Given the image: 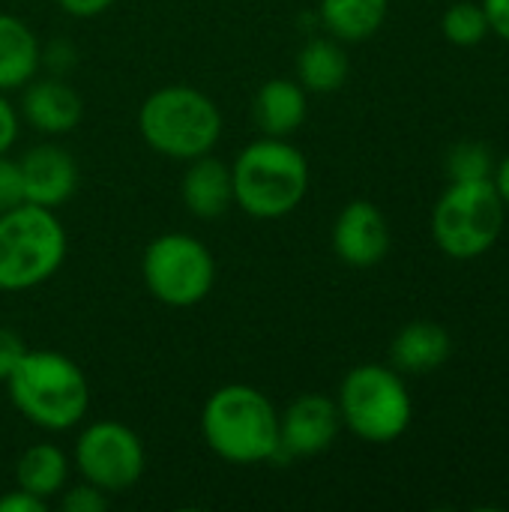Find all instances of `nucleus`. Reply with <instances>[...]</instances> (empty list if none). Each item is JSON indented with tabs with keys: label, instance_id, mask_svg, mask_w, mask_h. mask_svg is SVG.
I'll use <instances>...</instances> for the list:
<instances>
[{
	"label": "nucleus",
	"instance_id": "f257e3e1",
	"mask_svg": "<svg viewBox=\"0 0 509 512\" xmlns=\"http://www.w3.org/2000/svg\"><path fill=\"white\" fill-rule=\"evenodd\" d=\"M9 399L33 426L66 432L78 426L90 408V387L75 360L57 351H24L6 378Z\"/></svg>",
	"mask_w": 509,
	"mask_h": 512
},
{
	"label": "nucleus",
	"instance_id": "f03ea898",
	"mask_svg": "<svg viewBox=\"0 0 509 512\" xmlns=\"http://www.w3.org/2000/svg\"><path fill=\"white\" fill-rule=\"evenodd\" d=\"M201 432L207 447L225 462L261 465L279 459V414L249 384L219 387L201 411Z\"/></svg>",
	"mask_w": 509,
	"mask_h": 512
},
{
	"label": "nucleus",
	"instance_id": "7ed1b4c3",
	"mask_svg": "<svg viewBox=\"0 0 509 512\" xmlns=\"http://www.w3.org/2000/svg\"><path fill=\"white\" fill-rule=\"evenodd\" d=\"M234 204L255 219H282L309 189V162L285 138H258L231 165Z\"/></svg>",
	"mask_w": 509,
	"mask_h": 512
},
{
	"label": "nucleus",
	"instance_id": "20e7f679",
	"mask_svg": "<svg viewBox=\"0 0 509 512\" xmlns=\"http://www.w3.org/2000/svg\"><path fill=\"white\" fill-rule=\"evenodd\" d=\"M141 138L162 156L192 162L213 153L222 138L219 105L195 87H162L141 102L138 111Z\"/></svg>",
	"mask_w": 509,
	"mask_h": 512
},
{
	"label": "nucleus",
	"instance_id": "39448f33",
	"mask_svg": "<svg viewBox=\"0 0 509 512\" xmlns=\"http://www.w3.org/2000/svg\"><path fill=\"white\" fill-rule=\"evenodd\" d=\"M66 258V231L54 210L18 204L0 213V291L48 282Z\"/></svg>",
	"mask_w": 509,
	"mask_h": 512
},
{
	"label": "nucleus",
	"instance_id": "423d86ee",
	"mask_svg": "<svg viewBox=\"0 0 509 512\" xmlns=\"http://www.w3.org/2000/svg\"><path fill=\"white\" fill-rule=\"evenodd\" d=\"M342 423L369 444H390L411 426V396L396 369L366 363L345 375L339 390Z\"/></svg>",
	"mask_w": 509,
	"mask_h": 512
},
{
	"label": "nucleus",
	"instance_id": "0eeeda50",
	"mask_svg": "<svg viewBox=\"0 0 509 512\" xmlns=\"http://www.w3.org/2000/svg\"><path fill=\"white\" fill-rule=\"evenodd\" d=\"M507 204L492 180L453 183L435 204L432 237L450 258L471 261L486 255L504 231Z\"/></svg>",
	"mask_w": 509,
	"mask_h": 512
},
{
	"label": "nucleus",
	"instance_id": "6e6552de",
	"mask_svg": "<svg viewBox=\"0 0 509 512\" xmlns=\"http://www.w3.org/2000/svg\"><path fill=\"white\" fill-rule=\"evenodd\" d=\"M141 273L159 303L189 309L213 291L216 261L201 240L189 234H162L147 246Z\"/></svg>",
	"mask_w": 509,
	"mask_h": 512
},
{
	"label": "nucleus",
	"instance_id": "1a4fd4ad",
	"mask_svg": "<svg viewBox=\"0 0 509 512\" xmlns=\"http://www.w3.org/2000/svg\"><path fill=\"white\" fill-rule=\"evenodd\" d=\"M75 465L87 483L105 495H117L141 480L147 456L141 438L129 426L117 420H99L78 435Z\"/></svg>",
	"mask_w": 509,
	"mask_h": 512
},
{
	"label": "nucleus",
	"instance_id": "9d476101",
	"mask_svg": "<svg viewBox=\"0 0 509 512\" xmlns=\"http://www.w3.org/2000/svg\"><path fill=\"white\" fill-rule=\"evenodd\" d=\"M342 429L339 405L327 396L306 393L279 414V459L318 456Z\"/></svg>",
	"mask_w": 509,
	"mask_h": 512
},
{
	"label": "nucleus",
	"instance_id": "9b49d317",
	"mask_svg": "<svg viewBox=\"0 0 509 512\" xmlns=\"http://www.w3.org/2000/svg\"><path fill=\"white\" fill-rule=\"evenodd\" d=\"M333 249L351 267H375L390 249V225L372 201H351L333 222Z\"/></svg>",
	"mask_w": 509,
	"mask_h": 512
},
{
	"label": "nucleus",
	"instance_id": "f8f14e48",
	"mask_svg": "<svg viewBox=\"0 0 509 512\" xmlns=\"http://www.w3.org/2000/svg\"><path fill=\"white\" fill-rule=\"evenodd\" d=\"M21 180H24V201L57 210L63 207L78 189V165L75 159L57 144H39L27 150L21 159Z\"/></svg>",
	"mask_w": 509,
	"mask_h": 512
},
{
	"label": "nucleus",
	"instance_id": "ddd939ff",
	"mask_svg": "<svg viewBox=\"0 0 509 512\" xmlns=\"http://www.w3.org/2000/svg\"><path fill=\"white\" fill-rule=\"evenodd\" d=\"M21 114L45 135H66L81 123L84 102L75 87L60 78H42L27 84L21 96Z\"/></svg>",
	"mask_w": 509,
	"mask_h": 512
},
{
	"label": "nucleus",
	"instance_id": "4468645a",
	"mask_svg": "<svg viewBox=\"0 0 509 512\" xmlns=\"http://www.w3.org/2000/svg\"><path fill=\"white\" fill-rule=\"evenodd\" d=\"M183 204L198 219H216L234 204V180L231 168L219 159L198 156L189 162L183 174Z\"/></svg>",
	"mask_w": 509,
	"mask_h": 512
},
{
	"label": "nucleus",
	"instance_id": "2eb2a0df",
	"mask_svg": "<svg viewBox=\"0 0 509 512\" xmlns=\"http://www.w3.org/2000/svg\"><path fill=\"white\" fill-rule=\"evenodd\" d=\"M306 111V90L291 78H273L261 84L252 102L255 123L270 138H288L291 132H297L306 120Z\"/></svg>",
	"mask_w": 509,
	"mask_h": 512
},
{
	"label": "nucleus",
	"instance_id": "dca6fc26",
	"mask_svg": "<svg viewBox=\"0 0 509 512\" xmlns=\"http://www.w3.org/2000/svg\"><path fill=\"white\" fill-rule=\"evenodd\" d=\"M453 351L450 333L435 324V321H414L405 330H399V336L390 345V363L396 372H408V375H426L435 372L438 366L447 363Z\"/></svg>",
	"mask_w": 509,
	"mask_h": 512
},
{
	"label": "nucleus",
	"instance_id": "f3484780",
	"mask_svg": "<svg viewBox=\"0 0 509 512\" xmlns=\"http://www.w3.org/2000/svg\"><path fill=\"white\" fill-rule=\"evenodd\" d=\"M39 57L36 33L21 18L0 12V90H18L33 81Z\"/></svg>",
	"mask_w": 509,
	"mask_h": 512
},
{
	"label": "nucleus",
	"instance_id": "a211bd4d",
	"mask_svg": "<svg viewBox=\"0 0 509 512\" xmlns=\"http://www.w3.org/2000/svg\"><path fill=\"white\" fill-rule=\"evenodd\" d=\"M66 480H69V462L54 444L27 447L15 465V486L42 501L60 495L66 489Z\"/></svg>",
	"mask_w": 509,
	"mask_h": 512
},
{
	"label": "nucleus",
	"instance_id": "6ab92c4d",
	"mask_svg": "<svg viewBox=\"0 0 509 512\" xmlns=\"http://www.w3.org/2000/svg\"><path fill=\"white\" fill-rule=\"evenodd\" d=\"M387 9L390 0H321V21L336 39L363 42L381 30Z\"/></svg>",
	"mask_w": 509,
	"mask_h": 512
},
{
	"label": "nucleus",
	"instance_id": "aec40b11",
	"mask_svg": "<svg viewBox=\"0 0 509 512\" xmlns=\"http://www.w3.org/2000/svg\"><path fill=\"white\" fill-rule=\"evenodd\" d=\"M297 78L303 90L312 93H333L348 78V57L333 39H312L303 45L297 57Z\"/></svg>",
	"mask_w": 509,
	"mask_h": 512
},
{
	"label": "nucleus",
	"instance_id": "412c9836",
	"mask_svg": "<svg viewBox=\"0 0 509 512\" xmlns=\"http://www.w3.org/2000/svg\"><path fill=\"white\" fill-rule=\"evenodd\" d=\"M444 27V36L453 42V45H477L486 39L489 33V18L483 12V3H471V0H462V3H453L441 21Z\"/></svg>",
	"mask_w": 509,
	"mask_h": 512
},
{
	"label": "nucleus",
	"instance_id": "4be33fe9",
	"mask_svg": "<svg viewBox=\"0 0 509 512\" xmlns=\"http://www.w3.org/2000/svg\"><path fill=\"white\" fill-rule=\"evenodd\" d=\"M495 159L492 150L480 141H462L447 153V174L453 183H468V180H492Z\"/></svg>",
	"mask_w": 509,
	"mask_h": 512
},
{
	"label": "nucleus",
	"instance_id": "5701e85b",
	"mask_svg": "<svg viewBox=\"0 0 509 512\" xmlns=\"http://www.w3.org/2000/svg\"><path fill=\"white\" fill-rule=\"evenodd\" d=\"M18 204H27L21 165H18V159H9L6 153H0V213H6Z\"/></svg>",
	"mask_w": 509,
	"mask_h": 512
},
{
	"label": "nucleus",
	"instance_id": "b1692460",
	"mask_svg": "<svg viewBox=\"0 0 509 512\" xmlns=\"http://www.w3.org/2000/svg\"><path fill=\"white\" fill-rule=\"evenodd\" d=\"M105 507H108V495L87 480L81 486L63 489V510L66 512H102Z\"/></svg>",
	"mask_w": 509,
	"mask_h": 512
},
{
	"label": "nucleus",
	"instance_id": "393cba45",
	"mask_svg": "<svg viewBox=\"0 0 509 512\" xmlns=\"http://www.w3.org/2000/svg\"><path fill=\"white\" fill-rule=\"evenodd\" d=\"M24 351H27L24 339L15 330L0 327V381H6L12 375V369L18 366V360L24 357Z\"/></svg>",
	"mask_w": 509,
	"mask_h": 512
},
{
	"label": "nucleus",
	"instance_id": "a878e982",
	"mask_svg": "<svg viewBox=\"0 0 509 512\" xmlns=\"http://www.w3.org/2000/svg\"><path fill=\"white\" fill-rule=\"evenodd\" d=\"M45 507H48V501H42L24 489H15L0 498V512H45Z\"/></svg>",
	"mask_w": 509,
	"mask_h": 512
},
{
	"label": "nucleus",
	"instance_id": "bb28decb",
	"mask_svg": "<svg viewBox=\"0 0 509 512\" xmlns=\"http://www.w3.org/2000/svg\"><path fill=\"white\" fill-rule=\"evenodd\" d=\"M18 138V114L0 90V153H6Z\"/></svg>",
	"mask_w": 509,
	"mask_h": 512
},
{
	"label": "nucleus",
	"instance_id": "cd10ccee",
	"mask_svg": "<svg viewBox=\"0 0 509 512\" xmlns=\"http://www.w3.org/2000/svg\"><path fill=\"white\" fill-rule=\"evenodd\" d=\"M483 12L489 18V30L509 42V0H483Z\"/></svg>",
	"mask_w": 509,
	"mask_h": 512
},
{
	"label": "nucleus",
	"instance_id": "c85d7f7f",
	"mask_svg": "<svg viewBox=\"0 0 509 512\" xmlns=\"http://www.w3.org/2000/svg\"><path fill=\"white\" fill-rule=\"evenodd\" d=\"M60 9L72 18H96L102 15L114 0H57Z\"/></svg>",
	"mask_w": 509,
	"mask_h": 512
},
{
	"label": "nucleus",
	"instance_id": "c756f323",
	"mask_svg": "<svg viewBox=\"0 0 509 512\" xmlns=\"http://www.w3.org/2000/svg\"><path fill=\"white\" fill-rule=\"evenodd\" d=\"M495 189H498V195H501V201L509 207V156L498 165V171H495Z\"/></svg>",
	"mask_w": 509,
	"mask_h": 512
}]
</instances>
